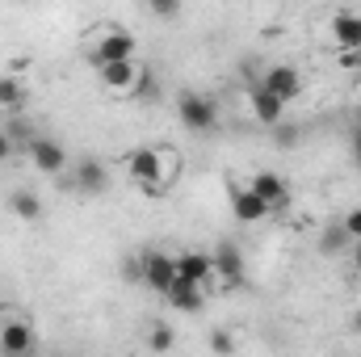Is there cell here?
<instances>
[{
    "instance_id": "23",
    "label": "cell",
    "mask_w": 361,
    "mask_h": 357,
    "mask_svg": "<svg viewBox=\"0 0 361 357\" xmlns=\"http://www.w3.org/2000/svg\"><path fill=\"white\" fill-rule=\"evenodd\" d=\"M147 8H152L156 17H180V4H177V0H152Z\"/></svg>"
},
{
    "instance_id": "16",
    "label": "cell",
    "mask_w": 361,
    "mask_h": 357,
    "mask_svg": "<svg viewBox=\"0 0 361 357\" xmlns=\"http://www.w3.org/2000/svg\"><path fill=\"white\" fill-rule=\"evenodd\" d=\"M248 105H252L257 122H265V126H277V122H281V114H286V105H281L277 97H269L261 85H252V89H248Z\"/></svg>"
},
{
    "instance_id": "12",
    "label": "cell",
    "mask_w": 361,
    "mask_h": 357,
    "mask_svg": "<svg viewBox=\"0 0 361 357\" xmlns=\"http://www.w3.org/2000/svg\"><path fill=\"white\" fill-rule=\"evenodd\" d=\"M248 189L269 206V210H277V206H286L290 202V185L277 177V173H269V169H261V173H252V181H248Z\"/></svg>"
},
{
    "instance_id": "15",
    "label": "cell",
    "mask_w": 361,
    "mask_h": 357,
    "mask_svg": "<svg viewBox=\"0 0 361 357\" xmlns=\"http://www.w3.org/2000/svg\"><path fill=\"white\" fill-rule=\"evenodd\" d=\"M109 185V169L97 160V156H85L80 164H76V189L80 193H101Z\"/></svg>"
},
{
    "instance_id": "14",
    "label": "cell",
    "mask_w": 361,
    "mask_h": 357,
    "mask_svg": "<svg viewBox=\"0 0 361 357\" xmlns=\"http://www.w3.org/2000/svg\"><path fill=\"white\" fill-rule=\"evenodd\" d=\"M332 38L341 42L345 55H353L361 47V13H336L332 17Z\"/></svg>"
},
{
    "instance_id": "5",
    "label": "cell",
    "mask_w": 361,
    "mask_h": 357,
    "mask_svg": "<svg viewBox=\"0 0 361 357\" xmlns=\"http://www.w3.org/2000/svg\"><path fill=\"white\" fill-rule=\"evenodd\" d=\"M261 89L269 92V97H277L281 105H290V101L302 92V76H298L294 63H273L269 72L261 76Z\"/></svg>"
},
{
    "instance_id": "22",
    "label": "cell",
    "mask_w": 361,
    "mask_h": 357,
    "mask_svg": "<svg viewBox=\"0 0 361 357\" xmlns=\"http://www.w3.org/2000/svg\"><path fill=\"white\" fill-rule=\"evenodd\" d=\"M341 227H345V236L357 244V240H361V206H357V210H349V214L341 219Z\"/></svg>"
},
{
    "instance_id": "4",
    "label": "cell",
    "mask_w": 361,
    "mask_h": 357,
    "mask_svg": "<svg viewBox=\"0 0 361 357\" xmlns=\"http://www.w3.org/2000/svg\"><path fill=\"white\" fill-rule=\"evenodd\" d=\"M139 277H143L152 290L169 294V286L177 282V257H169V253H160V248H147V253L139 257Z\"/></svg>"
},
{
    "instance_id": "17",
    "label": "cell",
    "mask_w": 361,
    "mask_h": 357,
    "mask_svg": "<svg viewBox=\"0 0 361 357\" xmlns=\"http://www.w3.org/2000/svg\"><path fill=\"white\" fill-rule=\"evenodd\" d=\"M25 101H30V89L21 85V76H0V109L4 114H21L25 109Z\"/></svg>"
},
{
    "instance_id": "21",
    "label": "cell",
    "mask_w": 361,
    "mask_h": 357,
    "mask_svg": "<svg viewBox=\"0 0 361 357\" xmlns=\"http://www.w3.org/2000/svg\"><path fill=\"white\" fill-rule=\"evenodd\" d=\"M210 353L231 357L235 353V332H231V328H214V332H210Z\"/></svg>"
},
{
    "instance_id": "7",
    "label": "cell",
    "mask_w": 361,
    "mask_h": 357,
    "mask_svg": "<svg viewBox=\"0 0 361 357\" xmlns=\"http://www.w3.org/2000/svg\"><path fill=\"white\" fill-rule=\"evenodd\" d=\"M210 261H214V277L219 282H227V286H240L244 282V253H240V244L219 240L214 253H210Z\"/></svg>"
},
{
    "instance_id": "20",
    "label": "cell",
    "mask_w": 361,
    "mask_h": 357,
    "mask_svg": "<svg viewBox=\"0 0 361 357\" xmlns=\"http://www.w3.org/2000/svg\"><path fill=\"white\" fill-rule=\"evenodd\" d=\"M319 248H324V253H349V248H353V240L345 236V227H341V223H332V227L319 236Z\"/></svg>"
},
{
    "instance_id": "19",
    "label": "cell",
    "mask_w": 361,
    "mask_h": 357,
    "mask_svg": "<svg viewBox=\"0 0 361 357\" xmlns=\"http://www.w3.org/2000/svg\"><path fill=\"white\" fill-rule=\"evenodd\" d=\"M173 345H177V332H173L169 324H152V328H147V349L156 357L173 353Z\"/></svg>"
},
{
    "instance_id": "9",
    "label": "cell",
    "mask_w": 361,
    "mask_h": 357,
    "mask_svg": "<svg viewBox=\"0 0 361 357\" xmlns=\"http://www.w3.org/2000/svg\"><path fill=\"white\" fill-rule=\"evenodd\" d=\"M30 160H34L47 177H59V173L68 169V152H63V143H55V139H47V135H38V139L30 143Z\"/></svg>"
},
{
    "instance_id": "11",
    "label": "cell",
    "mask_w": 361,
    "mask_h": 357,
    "mask_svg": "<svg viewBox=\"0 0 361 357\" xmlns=\"http://www.w3.org/2000/svg\"><path fill=\"white\" fill-rule=\"evenodd\" d=\"M231 214H235L240 223H265L273 210L248 189V185H231Z\"/></svg>"
},
{
    "instance_id": "6",
    "label": "cell",
    "mask_w": 361,
    "mask_h": 357,
    "mask_svg": "<svg viewBox=\"0 0 361 357\" xmlns=\"http://www.w3.org/2000/svg\"><path fill=\"white\" fill-rule=\"evenodd\" d=\"M139 76H143V63H139V59H130V63H105V68H97V80H101L109 92H122V97H130V92L139 89Z\"/></svg>"
},
{
    "instance_id": "28",
    "label": "cell",
    "mask_w": 361,
    "mask_h": 357,
    "mask_svg": "<svg viewBox=\"0 0 361 357\" xmlns=\"http://www.w3.org/2000/svg\"><path fill=\"white\" fill-rule=\"evenodd\" d=\"M341 59H345V63H361V47L353 51V55H341Z\"/></svg>"
},
{
    "instance_id": "13",
    "label": "cell",
    "mask_w": 361,
    "mask_h": 357,
    "mask_svg": "<svg viewBox=\"0 0 361 357\" xmlns=\"http://www.w3.org/2000/svg\"><path fill=\"white\" fill-rule=\"evenodd\" d=\"M164 298H169L177 311H185V315H197V311L206 307V290H202V286H189V282H180V277L169 286Z\"/></svg>"
},
{
    "instance_id": "8",
    "label": "cell",
    "mask_w": 361,
    "mask_h": 357,
    "mask_svg": "<svg viewBox=\"0 0 361 357\" xmlns=\"http://www.w3.org/2000/svg\"><path fill=\"white\" fill-rule=\"evenodd\" d=\"M177 277L180 282H189V286H210L214 282V261H210V253H197V248H189V253H177Z\"/></svg>"
},
{
    "instance_id": "26",
    "label": "cell",
    "mask_w": 361,
    "mask_h": 357,
    "mask_svg": "<svg viewBox=\"0 0 361 357\" xmlns=\"http://www.w3.org/2000/svg\"><path fill=\"white\" fill-rule=\"evenodd\" d=\"M349 147H353V160L361 164V126L353 131V135H349Z\"/></svg>"
},
{
    "instance_id": "18",
    "label": "cell",
    "mask_w": 361,
    "mask_h": 357,
    "mask_svg": "<svg viewBox=\"0 0 361 357\" xmlns=\"http://www.w3.org/2000/svg\"><path fill=\"white\" fill-rule=\"evenodd\" d=\"M8 210H13L17 219L34 223V219H42V198H38L34 189H13V193H8Z\"/></svg>"
},
{
    "instance_id": "27",
    "label": "cell",
    "mask_w": 361,
    "mask_h": 357,
    "mask_svg": "<svg viewBox=\"0 0 361 357\" xmlns=\"http://www.w3.org/2000/svg\"><path fill=\"white\" fill-rule=\"evenodd\" d=\"M349 257H353V269H357V273H361V240H357V244H353V248H349Z\"/></svg>"
},
{
    "instance_id": "2",
    "label": "cell",
    "mask_w": 361,
    "mask_h": 357,
    "mask_svg": "<svg viewBox=\"0 0 361 357\" xmlns=\"http://www.w3.org/2000/svg\"><path fill=\"white\" fill-rule=\"evenodd\" d=\"M139 55V38L130 34V30H105L101 38H97V47H92V63L97 68H105V63H130Z\"/></svg>"
},
{
    "instance_id": "24",
    "label": "cell",
    "mask_w": 361,
    "mask_h": 357,
    "mask_svg": "<svg viewBox=\"0 0 361 357\" xmlns=\"http://www.w3.org/2000/svg\"><path fill=\"white\" fill-rule=\"evenodd\" d=\"M139 97H156L160 92V85H156V76H152V68H143V76H139Z\"/></svg>"
},
{
    "instance_id": "29",
    "label": "cell",
    "mask_w": 361,
    "mask_h": 357,
    "mask_svg": "<svg viewBox=\"0 0 361 357\" xmlns=\"http://www.w3.org/2000/svg\"><path fill=\"white\" fill-rule=\"evenodd\" d=\"M0 324H4V320H0Z\"/></svg>"
},
{
    "instance_id": "10",
    "label": "cell",
    "mask_w": 361,
    "mask_h": 357,
    "mask_svg": "<svg viewBox=\"0 0 361 357\" xmlns=\"http://www.w3.org/2000/svg\"><path fill=\"white\" fill-rule=\"evenodd\" d=\"M34 349V328L25 320H4L0 324V353L4 357H25Z\"/></svg>"
},
{
    "instance_id": "25",
    "label": "cell",
    "mask_w": 361,
    "mask_h": 357,
    "mask_svg": "<svg viewBox=\"0 0 361 357\" xmlns=\"http://www.w3.org/2000/svg\"><path fill=\"white\" fill-rule=\"evenodd\" d=\"M13 147H17V143L8 139V131H0V164H4L8 156H13Z\"/></svg>"
},
{
    "instance_id": "1",
    "label": "cell",
    "mask_w": 361,
    "mask_h": 357,
    "mask_svg": "<svg viewBox=\"0 0 361 357\" xmlns=\"http://www.w3.org/2000/svg\"><path fill=\"white\" fill-rule=\"evenodd\" d=\"M177 169L180 160L169 147H135L126 156V177L135 181L143 193H164L173 185V177H177Z\"/></svg>"
},
{
    "instance_id": "3",
    "label": "cell",
    "mask_w": 361,
    "mask_h": 357,
    "mask_svg": "<svg viewBox=\"0 0 361 357\" xmlns=\"http://www.w3.org/2000/svg\"><path fill=\"white\" fill-rule=\"evenodd\" d=\"M177 114H180V122H185L189 131H197V135L219 126V105H214L210 97H202V92H180Z\"/></svg>"
}]
</instances>
